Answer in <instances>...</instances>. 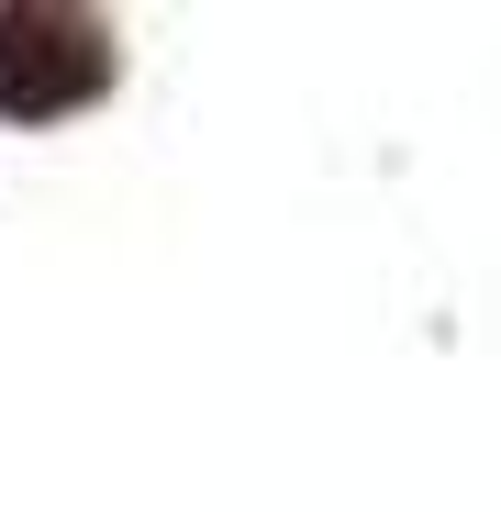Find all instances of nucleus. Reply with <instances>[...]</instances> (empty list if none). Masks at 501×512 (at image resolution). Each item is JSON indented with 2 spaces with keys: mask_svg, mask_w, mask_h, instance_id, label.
I'll return each mask as SVG.
<instances>
[{
  "mask_svg": "<svg viewBox=\"0 0 501 512\" xmlns=\"http://www.w3.org/2000/svg\"><path fill=\"white\" fill-rule=\"evenodd\" d=\"M112 34L90 12H0V123H56L78 101H101Z\"/></svg>",
  "mask_w": 501,
  "mask_h": 512,
  "instance_id": "obj_1",
  "label": "nucleus"
}]
</instances>
